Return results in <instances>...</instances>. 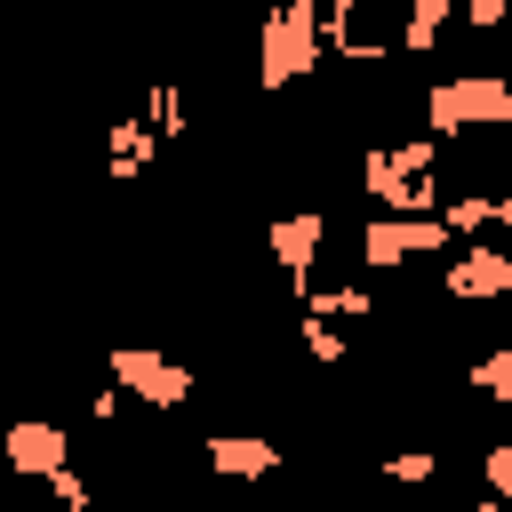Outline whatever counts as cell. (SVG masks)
Returning a JSON list of instances; mask_svg holds the SVG:
<instances>
[{
  "label": "cell",
  "instance_id": "obj_6",
  "mask_svg": "<svg viewBox=\"0 0 512 512\" xmlns=\"http://www.w3.org/2000/svg\"><path fill=\"white\" fill-rule=\"evenodd\" d=\"M112 384L128 400H144V408H184L192 400V368L168 360V352H152V344H120L112 352Z\"/></svg>",
  "mask_w": 512,
  "mask_h": 512
},
{
  "label": "cell",
  "instance_id": "obj_20",
  "mask_svg": "<svg viewBox=\"0 0 512 512\" xmlns=\"http://www.w3.org/2000/svg\"><path fill=\"white\" fill-rule=\"evenodd\" d=\"M504 168H512V128H504Z\"/></svg>",
  "mask_w": 512,
  "mask_h": 512
},
{
  "label": "cell",
  "instance_id": "obj_15",
  "mask_svg": "<svg viewBox=\"0 0 512 512\" xmlns=\"http://www.w3.org/2000/svg\"><path fill=\"white\" fill-rule=\"evenodd\" d=\"M432 472H440V456H432V448H392V456H384V480H408V488H424Z\"/></svg>",
  "mask_w": 512,
  "mask_h": 512
},
{
  "label": "cell",
  "instance_id": "obj_7",
  "mask_svg": "<svg viewBox=\"0 0 512 512\" xmlns=\"http://www.w3.org/2000/svg\"><path fill=\"white\" fill-rule=\"evenodd\" d=\"M0 464L24 480H48L56 464H72V432L56 416H16V424H0Z\"/></svg>",
  "mask_w": 512,
  "mask_h": 512
},
{
  "label": "cell",
  "instance_id": "obj_3",
  "mask_svg": "<svg viewBox=\"0 0 512 512\" xmlns=\"http://www.w3.org/2000/svg\"><path fill=\"white\" fill-rule=\"evenodd\" d=\"M448 248H456V232H448L440 208H432V216L376 208V216L360 224V264H368V272H400V264H416V256H448Z\"/></svg>",
  "mask_w": 512,
  "mask_h": 512
},
{
  "label": "cell",
  "instance_id": "obj_9",
  "mask_svg": "<svg viewBox=\"0 0 512 512\" xmlns=\"http://www.w3.org/2000/svg\"><path fill=\"white\" fill-rule=\"evenodd\" d=\"M152 152H160V128L136 112V120H112L104 128V176L112 184H128V176H144L152 168Z\"/></svg>",
  "mask_w": 512,
  "mask_h": 512
},
{
  "label": "cell",
  "instance_id": "obj_1",
  "mask_svg": "<svg viewBox=\"0 0 512 512\" xmlns=\"http://www.w3.org/2000/svg\"><path fill=\"white\" fill-rule=\"evenodd\" d=\"M424 128H432L440 144H464V136H480V128H512V72L472 64V72L432 80V88H424Z\"/></svg>",
  "mask_w": 512,
  "mask_h": 512
},
{
  "label": "cell",
  "instance_id": "obj_11",
  "mask_svg": "<svg viewBox=\"0 0 512 512\" xmlns=\"http://www.w3.org/2000/svg\"><path fill=\"white\" fill-rule=\"evenodd\" d=\"M448 16H456V0H408L400 8V56H432L440 32H448Z\"/></svg>",
  "mask_w": 512,
  "mask_h": 512
},
{
  "label": "cell",
  "instance_id": "obj_10",
  "mask_svg": "<svg viewBox=\"0 0 512 512\" xmlns=\"http://www.w3.org/2000/svg\"><path fill=\"white\" fill-rule=\"evenodd\" d=\"M208 464H216L224 480H256V472H272V464H280V448H272V440H256V432H216V440H208Z\"/></svg>",
  "mask_w": 512,
  "mask_h": 512
},
{
  "label": "cell",
  "instance_id": "obj_16",
  "mask_svg": "<svg viewBox=\"0 0 512 512\" xmlns=\"http://www.w3.org/2000/svg\"><path fill=\"white\" fill-rule=\"evenodd\" d=\"M304 352H312V360H328V368H336V360H344V352H352V344H344V328H328V320H320V312H304Z\"/></svg>",
  "mask_w": 512,
  "mask_h": 512
},
{
  "label": "cell",
  "instance_id": "obj_5",
  "mask_svg": "<svg viewBox=\"0 0 512 512\" xmlns=\"http://www.w3.org/2000/svg\"><path fill=\"white\" fill-rule=\"evenodd\" d=\"M440 288H448V304H504L512 296V240H496V232L456 240Z\"/></svg>",
  "mask_w": 512,
  "mask_h": 512
},
{
  "label": "cell",
  "instance_id": "obj_8",
  "mask_svg": "<svg viewBox=\"0 0 512 512\" xmlns=\"http://www.w3.org/2000/svg\"><path fill=\"white\" fill-rule=\"evenodd\" d=\"M264 248H272L280 272H312L320 248H328V216H320V208H288V216L264 224Z\"/></svg>",
  "mask_w": 512,
  "mask_h": 512
},
{
  "label": "cell",
  "instance_id": "obj_13",
  "mask_svg": "<svg viewBox=\"0 0 512 512\" xmlns=\"http://www.w3.org/2000/svg\"><path fill=\"white\" fill-rule=\"evenodd\" d=\"M144 120H152L160 136H192V96H184L176 80H160V88L144 96Z\"/></svg>",
  "mask_w": 512,
  "mask_h": 512
},
{
  "label": "cell",
  "instance_id": "obj_17",
  "mask_svg": "<svg viewBox=\"0 0 512 512\" xmlns=\"http://www.w3.org/2000/svg\"><path fill=\"white\" fill-rule=\"evenodd\" d=\"M480 480H488V496H496V504H512V440L480 448Z\"/></svg>",
  "mask_w": 512,
  "mask_h": 512
},
{
  "label": "cell",
  "instance_id": "obj_4",
  "mask_svg": "<svg viewBox=\"0 0 512 512\" xmlns=\"http://www.w3.org/2000/svg\"><path fill=\"white\" fill-rule=\"evenodd\" d=\"M320 48L328 64H384L400 48V24L384 16V0H320Z\"/></svg>",
  "mask_w": 512,
  "mask_h": 512
},
{
  "label": "cell",
  "instance_id": "obj_12",
  "mask_svg": "<svg viewBox=\"0 0 512 512\" xmlns=\"http://www.w3.org/2000/svg\"><path fill=\"white\" fill-rule=\"evenodd\" d=\"M440 216H448L456 240H480V232H496V192H448Z\"/></svg>",
  "mask_w": 512,
  "mask_h": 512
},
{
  "label": "cell",
  "instance_id": "obj_14",
  "mask_svg": "<svg viewBox=\"0 0 512 512\" xmlns=\"http://www.w3.org/2000/svg\"><path fill=\"white\" fill-rule=\"evenodd\" d=\"M472 384L496 400V408H512V344H496V352H480L472 360Z\"/></svg>",
  "mask_w": 512,
  "mask_h": 512
},
{
  "label": "cell",
  "instance_id": "obj_2",
  "mask_svg": "<svg viewBox=\"0 0 512 512\" xmlns=\"http://www.w3.org/2000/svg\"><path fill=\"white\" fill-rule=\"evenodd\" d=\"M320 56H328L320 48V0H272L264 24H256V88L280 96V88L312 80Z\"/></svg>",
  "mask_w": 512,
  "mask_h": 512
},
{
  "label": "cell",
  "instance_id": "obj_18",
  "mask_svg": "<svg viewBox=\"0 0 512 512\" xmlns=\"http://www.w3.org/2000/svg\"><path fill=\"white\" fill-rule=\"evenodd\" d=\"M48 496H56L64 512H88V480H80L72 464H56V472H48Z\"/></svg>",
  "mask_w": 512,
  "mask_h": 512
},
{
  "label": "cell",
  "instance_id": "obj_19",
  "mask_svg": "<svg viewBox=\"0 0 512 512\" xmlns=\"http://www.w3.org/2000/svg\"><path fill=\"white\" fill-rule=\"evenodd\" d=\"M456 16L472 32H496V24H512V0H456Z\"/></svg>",
  "mask_w": 512,
  "mask_h": 512
}]
</instances>
